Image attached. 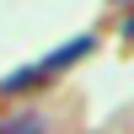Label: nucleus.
<instances>
[{"mask_svg":"<svg viewBox=\"0 0 134 134\" xmlns=\"http://www.w3.org/2000/svg\"><path fill=\"white\" fill-rule=\"evenodd\" d=\"M97 48V32H81L75 43H64V48H54V54H43L38 64H27V70H16V75H5L0 81V97H16V91H32V86H43V81H54L59 70H75V64L86 59V54Z\"/></svg>","mask_w":134,"mask_h":134,"instance_id":"f257e3e1","label":"nucleus"},{"mask_svg":"<svg viewBox=\"0 0 134 134\" xmlns=\"http://www.w3.org/2000/svg\"><path fill=\"white\" fill-rule=\"evenodd\" d=\"M0 134H48V118L43 113H11V118H0Z\"/></svg>","mask_w":134,"mask_h":134,"instance_id":"f03ea898","label":"nucleus"},{"mask_svg":"<svg viewBox=\"0 0 134 134\" xmlns=\"http://www.w3.org/2000/svg\"><path fill=\"white\" fill-rule=\"evenodd\" d=\"M124 43H134V16H124Z\"/></svg>","mask_w":134,"mask_h":134,"instance_id":"7ed1b4c3","label":"nucleus"},{"mask_svg":"<svg viewBox=\"0 0 134 134\" xmlns=\"http://www.w3.org/2000/svg\"><path fill=\"white\" fill-rule=\"evenodd\" d=\"M118 5H134V0H118Z\"/></svg>","mask_w":134,"mask_h":134,"instance_id":"20e7f679","label":"nucleus"}]
</instances>
